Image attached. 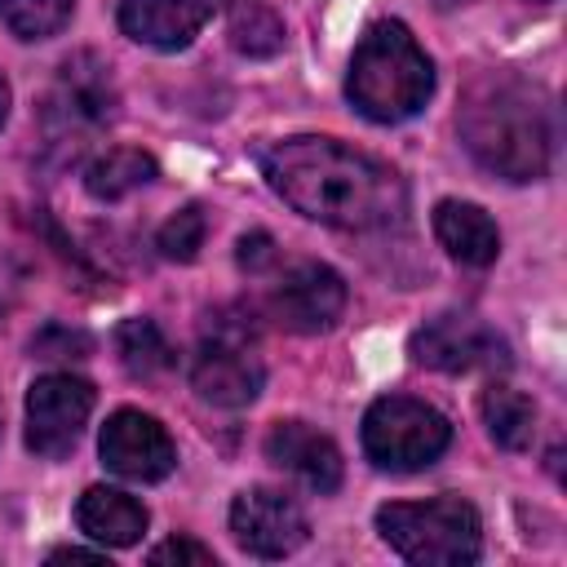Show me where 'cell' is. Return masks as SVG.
<instances>
[{
  "mask_svg": "<svg viewBox=\"0 0 567 567\" xmlns=\"http://www.w3.org/2000/svg\"><path fill=\"white\" fill-rule=\"evenodd\" d=\"M261 173L284 204L337 230H377L403 217V177L337 137H284L261 155Z\"/></svg>",
  "mask_w": 567,
  "mask_h": 567,
  "instance_id": "6da1fadb",
  "label": "cell"
},
{
  "mask_svg": "<svg viewBox=\"0 0 567 567\" xmlns=\"http://www.w3.org/2000/svg\"><path fill=\"white\" fill-rule=\"evenodd\" d=\"M456 128L465 151L505 182H536L549 168V115L532 84L509 71H487L465 89Z\"/></svg>",
  "mask_w": 567,
  "mask_h": 567,
  "instance_id": "7a4b0ae2",
  "label": "cell"
},
{
  "mask_svg": "<svg viewBox=\"0 0 567 567\" xmlns=\"http://www.w3.org/2000/svg\"><path fill=\"white\" fill-rule=\"evenodd\" d=\"M430 93H434V66L425 49L412 40L403 22H377L350 58V75H346L350 106L363 120L399 124L412 120L430 102Z\"/></svg>",
  "mask_w": 567,
  "mask_h": 567,
  "instance_id": "3957f363",
  "label": "cell"
},
{
  "mask_svg": "<svg viewBox=\"0 0 567 567\" xmlns=\"http://www.w3.org/2000/svg\"><path fill=\"white\" fill-rule=\"evenodd\" d=\"M381 540L421 567H465L483 549L478 509L461 496L430 501H390L377 509Z\"/></svg>",
  "mask_w": 567,
  "mask_h": 567,
  "instance_id": "277c9868",
  "label": "cell"
},
{
  "mask_svg": "<svg viewBox=\"0 0 567 567\" xmlns=\"http://www.w3.org/2000/svg\"><path fill=\"white\" fill-rule=\"evenodd\" d=\"M447 443H452L447 416L408 394H385L363 416V452L377 470L390 474H412L434 465L447 452Z\"/></svg>",
  "mask_w": 567,
  "mask_h": 567,
  "instance_id": "5b68a950",
  "label": "cell"
},
{
  "mask_svg": "<svg viewBox=\"0 0 567 567\" xmlns=\"http://www.w3.org/2000/svg\"><path fill=\"white\" fill-rule=\"evenodd\" d=\"M261 381H266V368L257 359L252 332L244 323H230L226 315L213 319L190 363V385L199 390V399L217 408H244L261 394Z\"/></svg>",
  "mask_w": 567,
  "mask_h": 567,
  "instance_id": "8992f818",
  "label": "cell"
},
{
  "mask_svg": "<svg viewBox=\"0 0 567 567\" xmlns=\"http://www.w3.org/2000/svg\"><path fill=\"white\" fill-rule=\"evenodd\" d=\"M115 102L111 66L93 53H75L58 66V80L44 97V128L53 142H80L115 115Z\"/></svg>",
  "mask_w": 567,
  "mask_h": 567,
  "instance_id": "52a82bcc",
  "label": "cell"
},
{
  "mask_svg": "<svg viewBox=\"0 0 567 567\" xmlns=\"http://www.w3.org/2000/svg\"><path fill=\"white\" fill-rule=\"evenodd\" d=\"M93 412V385L71 372H44L27 390V447L44 461L66 456Z\"/></svg>",
  "mask_w": 567,
  "mask_h": 567,
  "instance_id": "ba28073f",
  "label": "cell"
},
{
  "mask_svg": "<svg viewBox=\"0 0 567 567\" xmlns=\"http://www.w3.org/2000/svg\"><path fill=\"white\" fill-rule=\"evenodd\" d=\"M230 536L252 558H288L306 545L310 523L301 505L279 487H244L230 501Z\"/></svg>",
  "mask_w": 567,
  "mask_h": 567,
  "instance_id": "9c48e42d",
  "label": "cell"
},
{
  "mask_svg": "<svg viewBox=\"0 0 567 567\" xmlns=\"http://www.w3.org/2000/svg\"><path fill=\"white\" fill-rule=\"evenodd\" d=\"M97 452H102V465L128 483H159L177 465V447L168 430L137 408H120L106 416Z\"/></svg>",
  "mask_w": 567,
  "mask_h": 567,
  "instance_id": "30bf717a",
  "label": "cell"
},
{
  "mask_svg": "<svg viewBox=\"0 0 567 567\" xmlns=\"http://www.w3.org/2000/svg\"><path fill=\"white\" fill-rule=\"evenodd\" d=\"M270 310L292 332H328L346 310V284L323 261H292L270 288Z\"/></svg>",
  "mask_w": 567,
  "mask_h": 567,
  "instance_id": "8fae6325",
  "label": "cell"
},
{
  "mask_svg": "<svg viewBox=\"0 0 567 567\" xmlns=\"http://www.w3.org/2000/svg\"><path fill=\"white\" fill-rule=\"evenodd\" d=\"M412 359L439 372H492L509 363V350L487 323L470 315H439L412 337Z\"/></svg>",
  "mask_w": 567,
  "mask_h": 567,
  "instance_id": "7c38bea8",
  "label": "cell"
},
{
  "mask_svg": "<svg viewBox=\"0 0 567 567\" xmlns=\"http://www.w3.org/2000/svg\"><path fill=\"white\" fill-rule=\"evenodd\" d=\"M266 461L279 465L284 474H292L297 483H306L310 492L328 496L341 487V452L328 434H319L306 421H279L266 434Z\"/></svg>",
  "mask_w": 567,
  "mask_h": 567,
  "instance_id": "4fadbf2b",
  "label": "cell"
},
{
  "mask_svg": "<svg viewBox=\"0 0 567 567\" xmlns=\"http://www.w3.org/2000/svg\"><path fill=\"white\" fill-rule=\"evenodd\" d=\"M226 0H120V31L151 49H186Z\"/></svg>",
  "mask_w": 567,
  "mask_h": 567,
  "instance_id": "5bb4252c",
  "label": "cell"
},
{
  "mask_svg": "<svg viewBox=\"0 0 567 567\" xmlns=\"http://www.w3.org/2000/svg\"><path fill=\"white\" fill-rule=\"evenodd\" d=\"M75 523L84 536H93L97 545L106 549H124V545H137L142 532H146V509L142 501H133L128 492L120 487H89L75 505Z\"/></svg>",
  "mask_w": 567,
  "mask_h": 567,
  "instance_id": "9a60e30c",
  "label": "cell"
},
{
  "mask_svg": "<svg viewBox=\"0 0 567 567\" xmlns=\"http://www.w3.org/2000/svg\"><path fill=\"white\" fill-rule=\"evenodd\" d=\"M434 235L461 266H492L501 252L496 221L478 204H465V199H443L434 208Z\"/></svg>",
  "mask_w": 567,
  "mask_h": 567,
  "instance_id": "2e32d148",
  "label": "cell"
},
{
  "mask_svg": "<svg viewBox=\"0 0 567 567\" xmlns=\"http://www.w3.org/2000/svg\"><path fill=\"white\" fill-rule=\"evenodd\" d=\"M155 159L137 146H115V151H102L89 168H84V190L93 199H124L133 190H142L146 182H155Z\"/></svg>",
  "mask_w": 567,
  "mask_h": 567,
  "instance_id": "e0dca14e",
  "label": "cell"
},
{
  "mask_svg": "<svg viewBox=\"0 0 567 567\" xmlns=\"http://www.w3.org/2000/svg\"><path fill=\"white\" fill-rule=\"evenodd\" d=\"M478 408H483V421H487V434L496 439V447H505V452L532 447L536 408H532V399H527L523 390L492 381V385L483 390V403H478Z\"/></svg>",
  "mask_w": 567,
  "mask_h": 567,
  "instance_id": "ac0fdd59",
  "label": "cell"
},
{
  "mask_svg": "<svg viewBox=\"0 0 567 567\" xmlns=\"http://www.w3.org/2000/svg\"><path fill=\"white\" fill-rule=\"evenodd\" d=\"M115 354H120L124 372L137 377V381H151V377H159V372H168L177 363L168 337L151 319H124L115 328Z\"/></svg>",
  "mask_w": 567,
  "mask_h": 567,
  "instance_id": "d6986e66",
  "label": "cell"
},
{
  "mask_svg": "<svg viewBox=\"0 0 567 567\" xmlns=\"http://www.w3.org/2000/svg\"><path fill=\"white\" fill-rule=\"evenodd\" d=\"M230 44L248 58H275L284 49V22L275 9L257 4V0H239L235 18H230Z\"/></svg>",
  "mask_w": 567,
  "mask_h": 567,
  "instance_id": "ffe728a7",
  "label": "cell"
},
{
  "mask_svg": "<svg viewBox=\"0 0 567 567\" xmlns=\"http://www.w3.org/2000/svg\"><path fill=\"white\" fill-rule=\"evenodd\" d=\"M75 13V0H0V22L18 40H49Z\"/></svg>",
  "mask_w": 567,
  "mask_h": 567,
  "instance_id": "44dd1931",
  "label": "cell"
},
{
  "mask_svg": "<svg viewBox=\"0 0 567 567\" xmlns=\"http://www.w3.org/2000/svg\"><path fill=\"white\" fill-rule=\"evenodd\" d=\"M204 235H208V217L199 204H186L182 213H173L159 235H155V248L168 257V261H195L199 248H204Z\"/></svg>",
  "mask_w": 567,
  "mask_h": 567,
  "instance_id": "7402d4cb",
  "label": "cell"
},
{
  "mask_svg": "<svg viewBox=\"0 0 567 567\" xmlns=\"http://www.w3.org/2000/svg\"><path fill=\"white\" fill-rule=\"evenodd\" d=\"M146 558H151L155 567H168V563H177V567H217L213 549L199 545V540H190V536H168V540L155 545Z\"/></svg>",
  "mask_w": 567,
  "mask_h": 567,
  "instance_id": "603a6c76",
  "label": "cell"
},
{
  "mask_svg": "<svg viewBox=\"0 0 567 567\" xmlns=\"http://www.w3.org/2000/svg\"><path fill=\"white\" fill-rule=\"evenodd\" d=\"M89 337L84 332H75V328H62V323H53V328H44L35 341H31V350L40 354V359H84L89 354Z\"/></svg>",
  "mask_w": 567,
  "mask_h": 567,
  "instance_id": "cb8c5ba5",
  "label": "cell"
},
{
  "mask_svg": "<svg viewBox=\"0 0 567 567\" xmlns=\"http://www.w3.org/2000/svg\"><path fill=\"white\" fill-rule=\"evenodd\" d=\"M235 257H239V270H248V275H266V270H275L279 248H275V239H270L266 230H252V235L239 239Z\"/></svg>",
  "mask_w": 567,
  "mask_h": 567,
  "instance_id": "d4e9b609",
  "label": "cell"
},
{
  "mask_svg": "<svg viewBox=\"0 0 567 567\" xmlns=\"http://www.w3.org/2000/svg\"><path fill=\"white\" fill-rule=\"evenodd\" d=\"M49 563H106V554H97V549H75V545H62V549H53V554H49Z\"/></svg>",
  "mask_w": 567,
  "mask_h": 567,
  "instance_id": "484cf974",
  "label": "cell"
},
{
  "mask_svg": "<svg viewBox=\"0 0 567 567\" xmlns=\"http://www.w3.org/2000/svg\"><path fill=\"white\" fill-rule=\"evenodd\" d=\"M4 115H9V84H4V75H0V124H4Z\"/></svg>",
  "mask_w": 567,
  "mask_h": 567,
  "instance_id": "4316f807",
  "label": "cell"
}]
</instances>
